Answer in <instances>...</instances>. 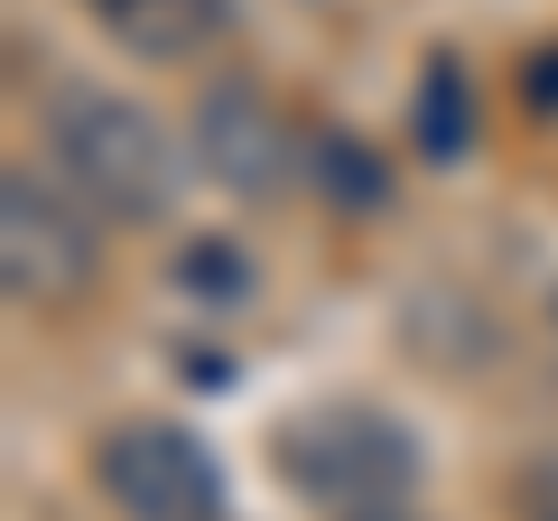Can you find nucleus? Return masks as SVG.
<instances>
[{
    "instance_id": "nucleus-1",
    "label": "nucleus",
    "mask_w": 558,
    "mask_h": 521,
    "mask_svg": "<svg viewBox=\"0 0 558 521\" xmlns=\"http://www.w3.org/2000/svg\"><path fill=\"white\" fill-rule=\"evenodd\" d=\"M47 159L102 223H159L186 186L178 131L112 84H57L47 94Z\"/></svg>"
},
{
    "instance_id": "nucleus-2",
    "label": "nucleus",
    "mask_w": 558,
    "mask_h": 521,
    "mask_svg": "<svg viewBox=\"0 0 558 521\" xmlns=\"http://www.w3.org/2000/svg\"><path fill=\"white\" fill-rule=\"evenodd\" d=\"M270 465L317 512H391L418 494V438L373 401H317L270 438Z\"/></svg>"
},
{
    "instance_id": "nucleus-3",
    "label": "nucleus",
    "mask_w": 558,
    "mask_h": 521,
    "mask_svg": "<svg viewBox=\"0 0 558 521\" xmlns=\"http://www.w3.org/2000/svg\"><path fill=\"white\" fill-rule=\"evenodd\" d=\"M102 260V215L75 196L65 178L10 168L0 178V289L20 307H65L94 289Z\"/></svg>"
},
{
    "instance_id": "nucleus-4",
    "label": "nucleus",
    "mask_w": 558,
    "mask_h": 521,
    "mask_svg": "<svg viewBox=\"0 0 558 521\" xmlns=\"http://www.w3.org/2000/svg\"><path fill=\"white\" fill-rule=\"evenodd\" d=\"M94 484L112 494L121 521H223V465L196 428L178 420H121L94 438Z\"/></svg>"
},
{
    "instance_id": "nucleus-5",
    "label": "nucleus",
    "mask_w": 558,
    "mask_h": 521,
    "mask_svg": "<svg viewBox=\"0 0 558 521\" xmlns=\"http://www.w3.org/2000/svg\"><path fill=\"white\" fill-rule=\"evenodd\" d=\"M186 159H196L205 178L223 186V196H242V205H270V196H289V186L307 178L299 121L279 112L260 84H242V75H223V84H205V94H196Z\"/></svg>"
},
{
    "instance_id": "nucleus-6",
    "label": "nucleus",
    "mask_w": 558,
    "mask_h": 521,
    "mask_svg": "<svg viewBox=\"0 0 558 521\" xmlns=\"http://www.w3.org/2000/svg\"><path fill=\"white\" fill-rule=\"evenodd\" d=\"M84 10L112 47H131L149 65H186L233 28V0H84Z\"/></svg>"
},
{
    "instance_id": "nucleus-7",
    "label": "nucleus",
    "mask_w": 558,
    "mask_h": 521,
    "mask_svg": "<svg viewBox=\"0 0 558 521\" xmlns=\"http://www.w3.org/2000/svg\"><path fill=\"white\" fill-rule=\"evenodd\" d=\"M168 289H178L186 307H205V317H242V307L260 299V260L242 252V242H223V233H196L168 260Z\"/></svg>"
},
{
    "instance_id": "nucleus-8",
    "label": "nucleus",
    "mask_w": 558,
    "mask_h": 521,
    "mask_svg": "<svg viewBox=\"0 0 558 521\" xmlns=\"http://www.w3.org/2000/svg\"><path fill=\"white\" fill-rule=\"evenodd\" d=\"M410 149L428 168H457L465 149H475V84H465L457 57H438L428 75H418V102H410Z\"/></svg>"
},
{
    "instance_id": "nucleus-9",
    "label": "nucleus",
    "mask_w": 558,
    "mask_h": 521,
    "mask_svg": "<svg viewBox=\"0 0 558 521\" xmlns=\"http://www.w3.org/2000/svg\"><path fill=\"white\" fill-rule=\"evenodd\" d=\"M307 178H317L336 205H354V215H373V205L391 196V168H381L373 149L354 141V131H326V141H307Z\"/></svg>"
},
{
    "instance_id": "nucleus-10",
    "label": "nucleus",
    "mask_w": 558,
    "mask_h": 521,
    "mask_svg": "<svg viewBox=\"0 0 558 521\" xmlns=\"http://www.w3.org/2000/svg\"><path fill=\"white\" fill-rule=\"evenodd\" d=\"M521 94H531V112H558V57H549V47L521 65Z\"/></svg>"
},
{
    "instance_id": "nucleus-11",
    "label": "nucleus",
    "mask_w": 558,
    "mask_h": 521,
    "mask_svg": "<svg viewBox=\"0 0 558 521\" xmlns=\"http://www.w3.org/2000/svg\"><path fill=\"white\" fill-rule=\"evenodd\" d=\"M344 521H418V512H410V502H391V512H344Z\"/></svg>"
},
{
    "instance_id": "nucleus-12",
    "label": "nucleus",
    "mask_w": 558,
    "mask_h": 521,
    "mask_svg": "<svg viewBox=\"0 0 558 521\" xmlns=\"http://www.w3.org/2000/svg\"><path fill=\"white\" fill-rule=\"evenodd\" d=\"M539 521H558V512H539Z\"/></svg>"
},
{
    "instance_id": "nucleus-13",
    "label": "nucleus",
    "mask_w": 558,
    "mask_h": 521,
    "mask_svg": "<svg viewBox=\"0 0 558 521\" xmlns=\"http://www.w3.org/2000/svg\"><path fill=\"white\" fill-rule=\"evenodd\" d=\"M549 307H558V299H549Z\"/></svg>"
}]
</instances>
